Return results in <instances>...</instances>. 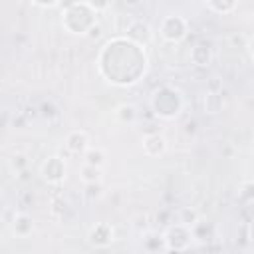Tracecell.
<instances>
[{"label":"cell","mask_w":254,"mask_h":254,"mask_svg":"<svg viewBox=\"0 0 254 254\" xmlns=\"http://www.w3.org/2000/svg\"><path fill=\"white\" fill-rule=\"evenodd\" d=\"M187 34V22L181 16H169L161 24V36L169 42H179Z\"/></svg>","instance_id":"cell-1"},{"label":"cell","mask_w":254,"mask_h":254,"mask_svg":"<svg viewBox=\"0 0 254 254\" xmlns=\"http://www.w3.org/2000/svg\"><path fill=\"white\" fill-rule=\"evenodd\" d=\"M42 175L50 181V183H60L65 177V165L60 157H50L44 165H42Z\"/></svg>","instance_id":"cell-2"},{"label":"cell","mask_w":254,"mask_h":254,"mask_svg":"<svg viewBox=\"0 0 254 254\" xmlns=\"http://www.w3.org/2000/svg\"><path fill=\"white\" fill-rule=\"evenodd\" d=\"M143 149H145L147 155L157 157V155H161V153L167 149V141H165V137L159 135V133H155V135H147V137L143 139Z\"/></svg>","instance_id":"cell-3"},{"label":"cell","mask_w":254,"mask_h":254,"mask_svg":"<svg viewBox=\"0 0 254 254\" xmlns=\"http://www.w3.org/2000/svg\"><path fill=\"white\" fill-rule=\"evenodd\" d=\"M87 135L83 131H71L67 137H65V147L71 151V153H83L89 145H87Z\"/></svg>","instance_id":"cell-4"},{"label":"cell","mask_w":254,"mask_h":254,"mask_svg":"<svg viewBox=\"0 0 254 254\" xmlns=\"http://www.w3.org/2000/svg\"><path fill=\"white\" fill-rule=\"evenodd\" d=\"M111 236H113V232H111V228L107 224H99V226H95L91 230V242L97 244V246L109 244L111 242Z\"/></svg>","instance_id":"cell-5"},{"label":"cell","mask_w":254,"mask_h":254,"mask_svg":"<svg viewBox=\"0 0 254 254\" xmlns=\"http://www.w3.org/2000/svg\"><path fill=\"white\" fill-rule=\"evenodd\" d=\"M190 60L196 65H208L210 62V50L206 46H194L190 52Z\"/></svg>","instance_id":"cell-6"},{"label":"cell","mask_w":254,"mask_h":254,"mask_svg":"<svg viewBox=\"0 0 254 254\" xmlns=\"http://www.w3.org/2000/svg\"><path fill=\"white\" fill-rule=\"evenodd\" d=\"M83 157H85V163L87 165H95V167H101L103 161H105V155L101 149H93V147H87L83 151Z\"/></svg>","instance_id":"cell-7"},{"label":"cell","mask_w":254,"mask_h":254,"mask_svg":"<svg viewBox=\"0 0 254 254\" xmlns=\"http://www.w3.org/2000/svg\"><path fill=\"white\" fill-rule=\"evenodd\" d=\"M101 179V171H99V167H95V165H83L81 167V181L87 185V183H95V181H99Z\"/></svg>","instance_id":"cell-8"},{"label":"cell","mask_w":254,"mask_h":254,"mask_svg":"<svg viewBox=\"0 0 254 254\" xmlns=\"http://www.w3.org/2000/svg\"><path fill=\"white\" fill-rule=\"evenodd\" d=\"M30 230H32V220H30L26 214H20V216L14 220V232L20 234V236H26Z\"/></svg>","instance_id":"cell-9"},{"label":"cell","mask_w":254,"mask_h":254,"mask_svg":"<svg viewBox=\"0 0 254 254\" xmlns=\"http://www.w3.org/2000/svg\"><path fill=\"white\" fill-rule=\"evenodd\" d=\"M204 107H206V111L216 113V111H220V107H222V99H220L216 93H208L206 99H204Z\"/></svg>","instance_id":"cell-10"},{"label":"cell","mask_w":254,"mask_h":254,"mask_svg":"<svg viewBox=\"0 0 254 254\" xmlns=\"http://www.w3.org/2000/svg\"><path fill=\"white\" fill-rule=\"evenodd\" d=\"M117 115H119L123 121H125V119H127V121H133V119H135V115H137V111H135V107H133V105H121V107H119V111H117Z\"/></svg>","instance_id":"cell-11"},{"label":"cell","mask_w":254,"mask_h":254,"mask_svg":"<svg viewBox=\"0 0 254 254\" xmlns=\"http://www.w3.org/2000/svg\"><path fill=\"white\" fill-rule=\"evenodd\" d=\"M194 222H196V212L190 210V208H185V210L181 212V224H183V226H190V224H194Z\"/></svg>","instance_id":"cell-12"},{"label":"cell","mask_w":254,"mask_h":254,"mask_svg":"<svg viewBox=\"0 0 254 254\" xmlns=\"http://www.w3.org/2000/svg\"><path fill=\"white\" fill-rule=\"evenodd\" d=\"M87 196H89V198H93V196H101V185H99V181H95V183H87Z\"/></svg>","instance_id":"cell-13"},{"label":"cell","mask_w":254,"mask_h":254,"mask_svg":"<svg viewBox=\"0 0 254 254\" xmlns=\"http://www.w3.org/2000/svg\"><path fill=\"white\" fill-rule=\"evenodd\" d=\"M87 4H89L93 10H103V8H107L109 0H87Z\"/></svg>","instance_id":"cell-14"},{"label":"cell","mask_w":254,"mask_h":254,"mask_svg":"<svg viewBox=\"0 0 254 254\" xmlns=\"http://www.w3.org/2000/svg\"><path fill=\"white\" fill-rule=\"evenodd\" d=\"M16 165H18V167H24V165H26V157H24V155L14 157V159H12V167H16Z\"/></svg>","instance_id":"cell-15"}]
</instances>
